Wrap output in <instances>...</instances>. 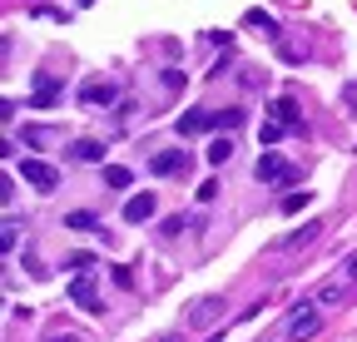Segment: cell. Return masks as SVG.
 Returning <instances> with one entry per match:
<instances>
[{
    "instance_id": "obj_24",
    "label": "cell",
    "mask_w": 357,
    "mask_h": 342,
    "mask_svg": "<svg viewBox=\"0 0 357 342\" xmlns=\"http://www.w3.org/2000/svg\"><path fill=\"white\" fill-rule=\"evenodd\" d=\"M303 203H307V189H303V194H288V199H283V213H298Z\"/></svg>"
},
{
    "instance_id": "obj_15",
    "label": "cell",
    "mask_w": 357,
    "mask_h": 342,
    "mask_svg": "<svg viewBox=\"0 0 357 342\" xmlns=\"http://www.w3.org/2000/svg\"><path fill=\"white\" fill-rule=\"evenodd\" d=\"M65 228H79V233H89V228H100V219L89 208H75V213H65Z\"/></svg>"
},
{
    "instance_id": "obj_13",
    "label": "cell",
    "mask_w": 357,
    "mask_h": 342,
    "mask_svg": "<svg viewBox=\"0 0 357 342\" xmlns=\"http://www.w3.org/2000/svg\"><path fill=\"white\" fill-rule=\"evenodd\" d=\"M70 154H75L79 164H105V144H100V139H79Z\"/></svg>"
},
{
    "instance_id": "obj_1",
    "label": "cell",
    "mask_w": 357,
    "mask_h": 342,
    "mask_svg": "<svg viewBox=\"0 0 357 342\" xmlns=\"http://www.w3.org/2000/svg\"><path fill=\"white\" fill-rule=\"evenodd\" d=\"M253 174H258L263 184H278V189H283V184H293V179H298V169H293L288 159H278V154H268V149H263V154H258V164H253Z\"/></svg>"
},
{
    "instance_id": "obj_14",
    "label": "cell",
    "mask_w": 357,
    "mask_h": 342,
    "mask_svg": "<svg viewBox=\"0 0 357 342\" xmlns=\"http://www.w3.org/2000/svg\"><path fill=\"white\" fill-rule=\"evenodd\" d=\"M347 293H352V288H347L342 278H328V283H323L318 293H312V297H318V303H342V297H347Z\"/></svg>"
},
{
    "instance_id": "obj_17",
    "label": "cell",
    "mask_w": 357,
    "mask_h": 342,
    "mask_svg": "<svg viewBox=\"0 0 357 342\" xmlns=\"http://www.w3.org/2000/svg\"><path fill=\"white\" fill-rule=\"evenodd\" d=\"M243 20H248V25H253V30H263V35H268V40H278V25H273V15H263V10H248V15H243Z\"/></svg>"
},
{
    "instance_id": "obj_19",
    "label": "cell",
    "mask_w": 357,
    "mask_h": 342,
    "mask_svg": "<svg viewBox=\"0 0 357 342\" xmlns=\"http://www.w3.org/2000/svg\"><path fill=\"white\" fill-rule=\"evenodd\" d=\"M283 134H288V130H283V124H273V119H268V124H263V130H258V139H263V144H278Z\"/></svg>"
},
{
    "instance_id": "obj_9",
    "label": "cell",
    "mask_w": 357,
    "mask_h": 342,
    "mask_svg": "<svg viewBox=\"0 0 357 342\" xmlns=\"http://www.w3.org/2000/svg\"><path fill=\"white\" fill-rule=\"evenodd\" d=\"M154 213H159V199H154V194L124 199V219H129V224H144V219H154Z\"/></svg>"
},
{
    "instance_id": "obj_16",
    "label": "cell",
    "mask_w": 357,
    "mask_h": 342,
    "mask_svg": "<svg viewBox=\"0 0 357 342\" xmlns=\"http://www.w3.org/2000/svg\"><path fill=\"white\" fill-rule=\"evenodd\" d=\"M105 184H109V189H129V184H134V174H129L124 164H105Z\"/></svg>"
},
{
    "instance_id": "obj_11",
    "label": "cell",
    "mask_w": 357,
    "mask_h": 342,
    "mask_svg": "<svg viewBox=\"0 0 357 342\" xmlns=\"http://www.w3.org/2000/svg\"><path fill=\"white\" fill-rule=\"evenodd\" d=\"M323 233V224L318 219H312V224H303V228H293L288 238H278V248H303V243H312V238H318Z\"/></svg>"
},
{
    "instance_id": "obj_25",
    "label": "cell",
    "mask_w": 357,
    "mask_h": 342,
    "mask_svg": "<svg viewBox=\"0 0 357 342\" xmlns=\"http://www.w3.org/2000/svg\"><path fill=\"white\" fill-rule=\"evenodd\" d=\"M50 342H79L75 332H50Z\"/></svg>"
},
{
    "instance_id": "obj_12",
    "label": "cell",
    "mask_w": 357,
    "mask_h": 342,
    "mask_svg": "<svg viewBox=\"0 0 357 342\" xmlns=\"http://www.w3.org/2000/svg\"><path fill=\"white\" fill-rule=\"evenodd\" d=\"M178 164H184V149H164V154L149 159V174H174Z\"/></svg>"
},
{
    "instance_id": "obj_7",
    "label": "cell",
    "mask_w": 357,
    "mask_h": 342,
    "mask_svg": "<svg viewBox=\"0 0 357 342\" xmlns=\"http://www.w3.org/2000/svg\"><path fill=\"white\" fill-rule=\"evenodd\" d=\"M223 308H229L223 297H199V303H194V313H189V322H194V327H213V322L223 318Z\"/></svg>"
},
{
    "instance_id": "obj_26",
    "label": "cell",
    "mask_w": 357,
    "mask_h": 342,
    "mask_svg": "<svg viewBox=\"0 0 357 342\" xmlns=\"http://www.w3.org/2000/svg\"><path fill=\"white\" fill-rule=\"evenodd\" d=\"M164 342H178V337H164Z\"/></svg>"
},
{
    "instance_id": "obj_5",
    "label": "cell",
    "mask_w": 357,
    "mask_h": 342,
    "mask_svg": "<svg viewBox=\"0 0 357 342\" xmlns=\"http://www.w3.org/2000/svg\"><path fill=\"white\" fill-rule=\"evenodd\" d=\"M60 95H65V84H60L55 75H35V95H30V109H50Z\"/></svg>"
},
{
    "instance_id": "obj_18",
    "label": "cell",
    "mask_w": 357,
    "mask_h": 342,
    "mask_svg": "<svg viewBox=\"0 0 357 342\" xmlns=\"http://www.w3.org/2000/svg\"><path fill=\"white\" fill-rule=\"evenodd\" d=\"M234 159V139H213L208 144V164H229Z\"/></svg>"
},
{
    "instance_id": "obj_23",
    "label": "cell",
    "mask_w": 357,
    "mask_h": 342,
    "mask_svg": "<svg viewBox=\"0 0 357 342\" xmlns=\"http://www.w3.org/2000/svg\"><path fill=\"white\" fill-rule=\"evenodd\" d=\"M70 268H75V273H95V258H89V253H75Z\"/></svg>"
},
{
    "instance_id": "obj_6",
    "label": "cell",
    "mask_w": 357,
    "mask_h": 342,
    "mask_svg": "<svg viewBox=\"0 0 357 342\" xmlns=\"http://www.w3.org/2000/svg\"><path fill=\"white\" fill-rule=\"evenodd\" d=\"M204 130H218V109H189V114H178V134H204Z\"/></svg>"
},
{
    "instance_id": "obj_21",
    "label": "cell",
    "mask_w": 357,
    "mask_h": 342,
    "mask_svg": "<svg viewBox=\"0 0 357 342\" xmlns=\"http://www.w3.org/2000/svg\"><path fill=\"white\" fill-rule=\"evenodd\" d=\"M337 278H342V283H347V288H357V253H352V258H347V263H342V273H337Z\"/></svg>"
},
{
    "instance_id": "obj_22",
    "label": "cell",
    "mask_w": 357,
    "mask_h": 342,
    "mask_svg": "<svg viewBox=\"0 0 357 342\" xmlns=\"http://www.w3.org/2000/svg\"><path fill=\"white\" fill-rule=\"evenodd\" d=\"M218 124H223V130H234V124H243V109H218Z\"/></svg>"
},
{
    "instance_id": "obj_8",
    "label": "cell",
    "mask_w": 357,
    "mask_h": 342,
    "mask_svg": "<svg viewBox=\"0 0 357 342\" xmlns=\"http://www.w3.org/2000/svg\"><path fill=\"white\" fill-rule=\"evenodd\" d=\"M79 104H84V109H100V104H114V84H109V79H89L84 90H79Z\"/></svg>"
},
{
    "instance_id": "obj_10",
    "label": "cell",
    "mask_w": 357,
    "mask_h": 342,
    "mask_svg": "<svg viewBox=\"0 0 357 342\" xmlns=\"http://www.w3.org/2000/svg\"><path fill=\"white\" fill-rule=\"evenodd\" d=\"M268 114H273V124H283V130H298V104L293 100H273V104H268Z\"/></svg>"
},
{
    "instance_id": "obj_3",
    "label": "cell",
    "mask_w": 357,
    "mask_h": 342,
    "mask_svg": "<svg viewBox=\"0 0 357 342\" xmlns=\"http://www.w3.org/2000/svg\"><path fill=\"white\" fill-rule=\"evenodd\" d=\"M70 303L84 313H100V293H95V273H75L70 278Z\"/></svg>"
},
{
    "instance_id": "obj_4",
    "label": "cell",
    "mask_w": 357,
    "mask_h": 342,
    "mask_svg": "<svg viewBox=\"0 0 357 342\" xmlns=\"http://www.w3.org/2000/svg\"><path fill=\"white\" fill-rule=\"evenodd\" d=\"M318 327H323V313H312L307 303H303V313H293V318H288V337H293V342L318 337Z\"/></svg>"
},
{
    "instance_id": "obj_2",
    "label": "cell",
    "mask_w": 357,
    "mask_h": 342,
    "mask_svg": "<svg viewBox=\"0 0 357 342\" xmlns=\"http://www.w3.org/2000/svg\"><path fill=\"white\" fill-rule=\"evenodd\" d=\"M20 179L35 184L40 194H50V189L60 184V169H55V164H45V159H20Z\"/></svg>"
},
{
    "instance_id": "obj_20",
    "label": "cell",
    "mask_w": 357,
    "mask_h": 342,
    "mask_svg": "<svg viewBox=\"0 0 357 342\" xmlns=\"http://www.w3.org/2000/svg\"><path fill=\"white\" fill-rule=\"evenodd\" d=\"M15 228H20V224H15V219H6V228H0V248H6V253H10V248H15Z\"/></svg>"
}]
</instances>
